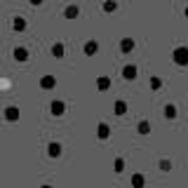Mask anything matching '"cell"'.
Wrapping results in <instances>:
<instances>
[{
	"label": "cell",
	"instance_id": "1",
	"mask_svg": "<svg viewBox=\"0 0 188 188\" xmlns=\"http://www.w3.org/2000/svg\"><path fill=\"white\" fill-rule=\"evenodd\" d=\"M174 56H176V61L186 63V61H188V50H176V52H174Z\"/></svg>",
	"mask_w": 188,
	"mask_h": 188
}]
</instances>
